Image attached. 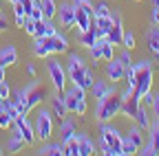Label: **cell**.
Segmentation results:
<instances>
[{
    "instance_id": "cell-47",
    "label": "cell",
    "mask_w": 159,
    "mask_h": 156,
    "mask_svg": "<svg viewBox=\"0 0 159 156\" xmlns=\"http://www.w3.org/2000/svg\"><path fill=\"white\" fill-rule=\"evenodd\" d=\"M7 27H9V24H7V20H5V18H2V15H0V31H5Z\"/></svg>"
},
{
    "instance_id": "cell-2",
    "label": "cell",
    "mask_w": 159,
    "mask_h": 156,
    "mask_svg": "<svg viewBox=\"0 0 159 156\" xmlns=\"http://www.w3.org/2000/svg\"><path fill=\"white\" fill-rule=\"evenodd\" d=\"M122 99H124V92H108L104 99H99L97 106H95V119L99 123H106L111 119H115V116L122 112Z\"/></svg>"
},
{
    "instance_id": "cell-13",
    "label": "cell",
    "mask_w": 159,
    "mask_h": 156,
    "mask_svg": "<svg viewBox=\"0 0 159 156\" xmlns=\"http://www.w3.org/2000/svg\"><path fill=\"white\" fill-rule=\"evenodd\" d=\"M106 40H108L113 46H115V44H122V40H124V24H122L119 13L113 15V27H111V31L106 33Z\"/></svg>"
},
{
    "instance_id": "cell-27",
    "label": "cell",
    "mask_w": 159,
    "mask_h": 156,
    "mask_svg": "<svg viewBox=\"0 0 159 156\" xmlns=\"http://www.w3.org/2000/svg\"><path fill=\"white\" fill-rule=\"evenodd\" d=\"M22 147H25V141H22V136L18 134V130H16V132L9 136V141H7V152H9V154H18Z\"/></svg>"
},
{
    "instance_id": "cell-49",
    "label": "cell",
    "mask_w": 159,
    "mask_h": 156,
    "mask_svg": "<svg viewBox=\"0 0 159 156\" xmlns=\"http://www.w3.org/2000/svg\"><path fill=\"white\" fill-rule=\"evenodd\" d=\"M0 82H5V68L0 66Z\"/></svg>"
},
{
    "instance_id": "cell-55",
    "label": "cell",
    "mask_w": 159,
    "mask_h": 156,
    "mask_svg": "<svg viewBox=\"0 0 159 156\" xmlns=\"http://www.w3.org/2000/svg\"><path fill=\"white\" fill-rule=\"evenodd\" d=\"M0 154H2V152H0Z\"/></svg>"
},
{
    "instance_id": "cell-17",
    "label": "cell",
    "mask_w": 159,
    "mask_h": 156,
    "mask_svg": "<svg viewBox=\"0 0 159 156\" xmlns=\"http://www.w3.org/2000/svg\"><path fill=\"white\" fill-rule=\"evenodd\" d=\"M115 90V86H111L108 82H104V79H95L93 82V86H91V95H93V99H104V97L108 95V92H113Z\"/></svg>"
},
{
    "instance_id": "cell-51",
    "label": "cell",
    "mask_w": 159,
    "mask_h": 156,
    "mask_svg": "<svg viewBox=\"0 0 159 156\" xmlns=\"http://www.w3.org/2000/svg\"><path fill=\"white\" fill-rule=\"evenodd\" d=\"M155 125H157V130H159V116H157V119H155Z\"/></svg>"
},
{
    "instance_id": "cell-30",
    "label": "cell",
    "mask_w": 159,
    "mask_h": 156,
    "mask_svg": "<svg viewBox=\"0 0 159 156\" xmlns=\"http://www.w3.org/2000/svg\"><path fill=\"white\" fill-rule=\"evenodd\" d=\"M62 145H64V156H80V139H77V134L71 136L69 141H64Z\"/></svg>"
},
{
    "instance_id": "cell-22",
    "label": "cell",
    "mask_w": 159,
    "mask_h": 156,
    "mask_svg": "<svg viewBox=\"0 0 159 156\" xmlns=\"http://www.w3.org/2000/svg\"><path fill=\"white\" fill-rule=\"evenodd\" d=\"M146 46H148V51L159 60V27L157 24L146 33Z\"/></svg>"
},
{
    "instance_id": "cell-24",
    "label": "cell",
    "mask_w": 159,
    "mask_h": 156,
    "mask_svg": "<svg viewBox=\"0 0 159 156\" xmlns=\"http://www.w3.org/2000/svg\"><path fill=\"white\" fill-rule=\"evenodd\" d=\"M51 110H53V116H57L60 121L69 114V110H66V106H64V99H62V92H57L53 99H51Z\"/></svg>"
},
{
    "instance_id": "cell-16",
    "label": "cell",
    "mask_w": 159,
    "mask_h": 156,
    "mask_svg": "<svg viewBox=\"0 0 159 156\" xmlns=\"http://www.w3.org/2000/svg\"><path fill=\"white\" fill-rule=\"evenodd\" d=\"M93 24H95L99 37H106V33L113 27V13H108V15H93Z\"/></svg>"
},
{
    "instance_id": "cell-15",
    "label": "cell",
    "mask_w": 159,
    "mask_h": 156,
    "mask_svg": "<svg viewBox=\"0 0 159 156\" xmlns=\"http://www.w3.org/2000/svg\"><path fill=\"white\" fill-rule=\"evenodd\" d=\"M124 73L126 68L122 66V62L117 60V57H113V60L106 64V77H108V82H124Z\"/></svg>"
},
{
    "instance_id": "cell-31",
    "label": "cell",
    "mask_w": 159,
    "mask_h": 156,
    "mask_svg": "<svg viewBox=\"0 0 159 156\" xmlns=\"http://www.w3.org/2000/svg\"><path fill=\"white\" fill-rule=\"evenodd\" d=\"M33 55L35 57H49L51 55V51H49V46H47V42H44V37H35V44H33Z\"/></svg>"
},
{
    "instance_id": "cell-48",
    "label": "cell",
    "mask_w": 159,
    "mask_h": 156,
    "mask_svg": "<svg viewBox=\"0 0 159 156\" xmlns=\"http://www.w3.org/2000/svg\"><path fill=\"white\" fill-rule=\"evenodd\" d=\"M27 73H29V75H35V66L29 64V66H27Z\"/></svg>"
},
{
    "instance_id": "cell-39",
    "label": "cell",
    "mask_w": 159,
    "mask_h": 156,
    "mask_svg": "<svg viewBox=\"0 0 159 156\" xmlns=\"http://www.w3.org/2000/svg\"><path fill=\"white\" fill-rule=\"evenodd\" d=\"M22 29H25L29 35H33V37H35V20H33V18H29V15L25 18V24H22Z\"/></svg>"
},
{
    "instance_id": "cell-33",
    "label": "cell",
    "mask_w": 159,
    "mask_h": 156,
    "mask_svg": "<svg viewBox=\"0 0 159 156\" xmlns=\"http://www.w3.org/2000/svg\"><path fill=\"white\" fill-rule=\"evenodd\" d=\"M89 55H91L93 62H99V60H102V37H97V42L89 48Z\"/></svg>"
},
{
    "instance_id": "cell-25",
    "label": "cell",
    "mask_w": 159,
    "mask_h": 156,
    "mask_svg": "<svg viewBox=\"0 0 159 156\" xmlns=\"http://www.w3.org/2000/svg\"><path fill=\"white\" fill-rule=\"evenodd\" d=\"M135 123L142 128L144 132H148L150 130V110L148 108H144V106H139V110H137V114H135Z\"/></svg>"
},
{
    "instance_id": "cell-23",
    "label": "cell",
    "mask_w": 159,
    "mask_h": 156,
    "mask_svg": "<svg viewBox=\"0 0 159 156\" xmlns=\"http://www.w3.org/2000/svg\"><path fill=\"white\" fill-rule=\"evenodd\" d=\"M77 132H75V121L73 119H69V116H64L62 121H60V141H69L71 136H75Z\"/></svg>"
},
{
    "instance_id": "cell-8",
    "label": "cell",
    "mask_w": 159,
    "mask_h": 156,
    "mask_svg": "<svg viewBox=\"0 0 159 156\" xmlns=\"http://www.w3.org/2000/svg\"><path fill=\"white\" fill-rule=\"evenodd\" d=\"M47 97H49V92H47V88L42 84H31L29 88H25V106H27V110H33L35 106H40Z\"/></svg>"
},
{
    "instance_id": "cell-43",
    "label": "cell",
    "mask_w": 159,
    "mask_h": 156,
    "mask_svg": "<svg viewBox=\"0 0 159 156\" xmlns=\"http://www.w3.org/2000/svg\"><path fill=\"white\" fill-rule=\"evenodd\" d=\"M108 13H111V9H108L106 2H99V5L95 7V15H108Z\"/></svg>"
},
{
    "instance_id": "cell-19",
    "label": "cell",
    "mask_w": 159,
    "mask_h": 156,
    "mask_svg": "<svg viewBox=\"0 0 159 156\" xmlns=\"http://www.w3.org/2000/svg\"><path fill=\"white\" fill-rule=\"evenodd\" d=\"M16 62H18V53H16V48L11 44H7V46L0 48V66H2V68L16 66Z\"/></svg>"
},
{
    "instance_id": "cell-7",
    "label": "cell",
    "mask_w": 159,
    "mask_h": 156,
    "mask_svg": "<svg viewBox=\"0 0 159 156\" xmlns=\"http://www.w3.org/2000/svg\"><path fill=\"white\" fill-rule=\"evenodd\" d=\"M99 134H102V143L111 147L113 156H124L122 154V134L117 132V128H111L106 123L99 125Z\"/></svg>"
},
{
    "instance_id": "cell-11",
    "label": "cell",
    "mask_w": 159,
    "mask_h": 156,
    "mask_svg": "<svg viewBox=\"0 0 159 156\" xmlns=\"http://www.w3.org/2000/svg\"><path fill=\"white\" fill-rule=\"evenodd\" d=\"M13 125H16L18 134L22 136L25 145H33V143H35V139H38V136H35V128L31 125V121L27 119V116H18Z\"/></svg>"
},
{
    "instance_id": "cell-53",
    "label": "cell",
    "mask_w": 159,
    "mask_h": 156,
    "mask_svg": "<svg viewBox=\"0 0 159 156\" xmlns=\"http://www.w3.org/2000/svg\"><path fill=\"white\" fill-rule=\"evenodd\" d=\"M0 15H2V5H0Z\"/></svg>"
},
{
    "instance_id": "cell-29",
    "label": "cell",
    "mask_w": 159,
    "mask_h": 156,
    "mask_svg": "<svg viewBox=\"0 0 159 156\" xmlns=\"http://www.w3.org/2000/svg\"><path fill=\"white\" fill-rule=\"evenodd\" d=\"M77 139H80V156H91L95 152V145L86 134H77Z\"/></svg>"
},
{
    "instance_id": "cell-40",
    "label": "cell",
    "mask_w": 159,
    "mask_h": 156,
    "mask_svg": "<svg viewBox=\"0 0 159 156\" xmlns=\"http://www.w3.org/2000/svg\"><path fill=\"white\" fill-rule=\"evenodd\" d=\"M117 60L122 62V66H124V68H130V66H133V57H130V51H128V48H126L122 55H119Z\"/></svg>"
},
{
    "instance_id": "cell-9",
    "label": "cell",
    "mask_w": 159,
    "mask_h": 156,
    "mask_svg": "<svg viewBox=\"0 0 159 156\" xmlns=\"http://www.w3.org/2000/svg\"><path fill=\"white\" fill-rule=\"evenodd\" d=\"M49 77H51V84L57 92H64L66 90V70L62 68V64H60L57 60H51L49 62Z\"/></svg>"
},
{
    "instance_id": "cell-32",
    "label": "cell",
    "mask_w": 159,
    "mask_h": 156,
    "mask_svg": "<svg viewBox=\"0 0 159 156\" xmlns=\"http://www.w3.org/2000/svg\"><path fill=\"white\" fill-rule=\"evenodd\" d=\"M115 57V48H113V44L106 40V37H102V60L104 62H111Z\"/></svg>"
},
{
    "instance_id": "cell-5",
    "label": "cell",
    "mask_w": 159,
    "mask_h": 156,
    "mask_svg": "<svg viewBox=\"0 0 159 156\" xmlns=\"http://www.w3.org/2000/svg\"><path fill=\"white\" fill-rule=\"evenodd\" d=\"M144 141H146L144 130L135 123V125L126 132V136H122V154H124V156H133V154H137L139 147L144 145Z\"/></svg>"
},
{
    "instance_id": "cell-38",
    "label": "cell",
    "mask_w": 159,
    "mask_h": 156,
    "mask_svg": "<svg viewBox=\"0 0 159 156\" xmlns=\"http://www.w3.org/2000/svg\"><path fill=\"white\" fill-rule=\"evenodd\" d=\"M137 154H142V156H157V152L152 150V145H150V141H148V139L144 141V145L139 147V152H137Z\"/></svg>"
},
{
    "instance_id": "cell-4",
    "label": "cell",
    "mask_w": 159,
    "mask_h": 156,
    "mask_svg": "<svg viewBox=\"0 0 159 156\" xmlns=\"http://www.w3.org/2000/svg\"><path fill=\"white\" fill-rule=\"evenodd\" d=\"M62 99H64V106H66L69 112H73L77 116H84L86 114V90L84 88H80V86L73 84V88L64 90Z\"/></svg>"
},
{
    "instance_id": "cell-20",
    "label": "cell",
    "mask_w": 159,
    "mask_h": 156,
    "mask_svg": "<svg viewBox=\"0 0 159 156\" xmlns=\"http://www.w3.org/2000/svg\"><path fill=\"white\" fill-rule=\"evenodd\" d=\"M97 29H95V24H91V29H86V31H77V42L82 44L84 48H91L95 42H97Z\"/></svg>"
},
{
    "instance_id": "cell-10",
    "label": "cell",
    "mask_w": 159,
    "mask_h": 156,
    "mask_svg": "<svg viewBox=\"0 0 159 156\" xmlns=\"http://www.w3.org/2000/svg\"><path fill=\"white\" fill-rule=\"evenodd\" d=\"M139 106H142V99L135 95L133 88H126L124 99H122V112H119V114H124L126 119H135V114H137Z\"/></svg>"
},
{
    "instance_id": "cell-45",
    "label": "cell",
    "mask_w": 159,
    "mask_h": 156,
    "mask_svg": "<svg viewBox=\"0 0 159 156\" xmlns=\"http://www.w3.org/2000/svg\"><path fill=\"white\" fill-rule=\"evenodd\" d=\"M150 110H152L155 119H157V116H159V92H157V95H152V103H150Z\"/></svg>"
},
{
    "instance_id": "cell-28",
    "label": "cell",
    "mask_w": 159,
    "mask_h": 156,
    "mask_svg": "<svg viewBox=\"0 0 159 156\" xmlns=\"http://www.w3.org/2000/svg\"><path fill=\"white\" fill-rule=\"evenodd\" d=\"M38 154L40 156H60V154H64V145H62V141L51 143V145H42L38 150Z\"/></svg>"
},
{
    "instance_id": "cell-36",
    "label": "cell",
    "mask_w": 159,
    "mask_h": 156,
    "mask_svg": "<svg viewBox=\"0 0 159 156\" xmlns=\"http://www.w3.org/2000/svg\"><path fill=\"white\" fill-rule=\"evenodd\" d=\"M122 44H124V48L133 51V48H135V44H137L135 35H133V33H126V31H124V40H122Z\"/></svg>"
},
{
    "instance_id": "cell-54",
    "label": "cell",
    "mask_w": 159,
    "mask_h": 156,
    "mask_svg": "<svg viewBox=\"0 0 159 156\" xmlns=\"http://www.w3.org/2000/svg\"><path fill=\"white\" fill-rule=\"evenodd\" d=\"M33 2H40V0H33Z\"/></svg>"
},
{
    "instance_id": "cell-6",
    "label": "cell",
    "mask_w": 159,
    "mask_h": 156,
    "mask_svg": "<svg viewBox=\"0 0 159 156\" xmlns=\"http://www.w3.org/2000/svg\"><path fill=\"white\" fill-rule=\"evenodd\" d=\"M35 136L38 139H42V141H49L51 139V134H53V114L49 110H38V116H35Z\"/></svg>"
},
{
    "instance_id": "cell-26",
    "label": "cell",
    "mask_w": 159,
    "mask_h": 156,
    "mask_svg": "<svg viewBox=\"0 0 159 156\" xmlns=\"http://www.w3.org/2000/svg\"><path fill=\"white\" fill-rule=\"evenodd\" d=\"M40 9H42V15L47 18V20H53V18L57 15V5L55 0H40Z\"/></svg>"
},
{
    "instance_id": "cell-46",
    "label": "cell",
    "mask_w": 159,
    "mask_h": 156,
    "mask_svg": "<svg viewBox=\"0 0 159 156\" xmlns=\"http://www.w3.org/2000/svg\"><path fill=\"white\" fill-rule=\"evenodd\" d=\"M150 22L159 27V7H152V11H150Z\"/></svg>"
},
{
    "instance_id": "cell-35",
    "label": "cell",
    "mask_w": 159,
    "mask_h": 156,
    "mask_svg": "<svg viewBox=\"0 0 159 156\" xmlns=\"http://www.w3.org/2000/svg\"><path fill=\"white\" fill-rule=\"evenodd\" d=\"M148 132H150V136H148V141H150V145H152V150H155V152L159 154V130H157V125L152 123Z\"/></svg>"
},
{
    "instance_id": "cell-1",
    "label": "cell",
    "mask_w": 159,
    "mask_h": 156,
    "mask_svg": "<svg viewBox=\"0 0 159 156\" xmlns=\"http://www.w3.org/2000/svg\"><path fill=\"white\" fill-rule=\"evenodd\" d=\"M66 75H69V79H71L75 86L84 88V90H91V86H93V82H95L93 73L86 68L84 60H82L80 55H71V57H69V64H66Z\"/></svg>"
},
{
    "instance_id": "cell-44",
    "label": "cell",
    "mask_w": 159,
    "mask_h": 156,
    "mask_svg": "<svg viewBox=\"0 0 159 156\" xmlns=\"http://www.w3.org/2000/svg\"><path fill=\"white\" fill-rule=\"evenodd\" d=\"M9 95H11V90H9V86H7V82H0V99H9Z\"/></svg>"
},
{
    "instance_id": "cell-37",
    "label": "cell",
    "mask_w": 159,
    "mask_h": 156,
    "mask_svg": "<svg viewBox=\"0 0 159 156\" xmlns=\"http://www.w3.org/2000/svg\"><path fill=\"white\" fill-rule=\"evenodd\" d=\"M73 5H75V7H80V9H84V11H89L91 15H95V5H91L89 0H75Z\"/></svg>"
},
{
    "instance_id": "cell-14",
    "label": "cell",
    "mask_w": 159,
    "mask_h": 156,
    "mask_svg": "<svg viewBox=\"0 0 159 156\" xmlns=\"http://www.w3.org/2000/svg\"><path fill=\"white\" fill-rule=\"evenodd\" d=\"M44 42H47L49 51H51V53H55V55L66 53V51H69V40H66L64 35H60V33H55V35H51V37H44Z\"/></svg>"
},
{
    "instance_id": "cell-34",
    "label": "cell",
    "mask_w": 159,
    "mask_h": 156,
    "mask_svg": "<svg viewBox=\"0 0 159 156\" xmlns=\"http://www.w3.org/2000/svg\"><path fill=\"white\" fill-rule=\"evenodd\" d=\"M13 123H16V116H11L7 110H0V128H2V130H9Z\"/></svg>"
},
{
    "instance_id": "cell-56",
    "label": "cell",
    "mask_w": 159,
    "mask_h": 156,
    "mask_svg": "<svg viewBox=\"0 0 159 156\" xmlns=\"http://www.w3.org/2000/svg\"><path fill=\"white\" fill-rule=\"evenodd\" d=\"M137 2H139V0H137Z\"/></svg>"
},
{
    "instance_id": "cell-12",
    "label": "cell",
    "mask_w": 159,
    "mask_h": 156,
    "mask_svg": "<svg viewBox=\"0 0 159 156\" xmlns=\"http://www.w3.org/2000/svg\"><path fill=\"white\" fill-rule=\"evenodd\" d=\"M57 22L62 24V29H73L75 27V5L64 2L62 7H57Z\"/></svg>"
},
{
    "instance_id": "cell-42",
    "label": "cell",
    "mask_w": 159,
    "mask_h": 156,
    "mask_svg": "<svg viewBox=\"0 0 159 156\" xmlns=\"http://www.w3.org/2000/svg\"><path fill=\"white\" fill-rule=\"evenodd\" d=\"M13 13H16V18H25V15H27L25 5H22V2H13Z\"/></svg>"
},
{
    "instance_id": "cell-21",
    "label": "cell",
    "mask_w": 159,
    "mask_h": 156,
    "mask_svg": "<svg viewBox=\"0 0 159 156\" xmlns=\"http://www.w3.org/2000/svg\"><path fill=\"white\" fill-rule=\"evenodd\" d=\"M91 24H93V15L84 9L75 7V27H77V31H86V29H91Z\"/></svg>"
},
{
    "instance_id": "cell-52",
    "label": "cell",
    "mask_w": 159,
    "mask_h": 156,
    "mask_svg": "<svg viewBox=\"0 0 159 156\" xmlns=\"http://www.w3.org/2000/svg\"><path fill=\"white\" fill-rule=\"evenodd\" d=\"M9 2H11V5H13V2H20V0H9Z\"/></svg>"
},
{
    "instance_id": "cell-18",
    "label": "cell",
    "mask_w": 159,
    "mask_h": 156,
    "mask_svg": "<svg viewBox=\"0 0 159 156\" xmlns=\"http://www.w3.org/2000/svg\"><path fill=\"white\" fill-rule=\"evenodd\" d=\"M55 33H57V29H55L53 20L42 18V20L35 22V37H51V35H55Z\"/></svg>"
},
{
    "instance_id": "cell-3",
    "label": "cell",
    "mask_w": 159,
    "mask_h": 156,
    "mask_svg": "<svg viewBox=\"0 0 159 156\" xmlns=\"http://www.w3.org/2000/svg\"><path fill=\"white\" fill-rule=\"evenodd\" d=\"M152 79H155V70H152V64L142 60L139 64H135V95L139 99H146L150 95V88H152Z\"/></svg>"
},
{
    "instance_id": "cell-50",
    "label": "cell",
    "mask_w": 159,
    "mask_h": 156,
    "mask_svg": "<svg viewBox=\"0 0 159 156\" xmlns=\"http://www.w3.org/2000/svg\"><path fill=\"white\" fill-rule=\"evenodd\" d=\"M152 7H159V0H152Z\"/></svg>"
},
{
    "instance_id": "cell-41",
    "label": "cell",
    "mask_w": 159,
    "mask_h": 156,
    "mask_svg": "<svg viewBox=\"0 0 159 156\" xmlns=\"http://www.w3.org/2000/svg\"><path fill=\"white\" fill-rule=\"evenodd\" d=\"M29 18H33L35 22H38V20H42V18H44V15H42V9H40V5H38V2H35V5H33V9L29 11Z\"/></svg>"
}]
</instances>
